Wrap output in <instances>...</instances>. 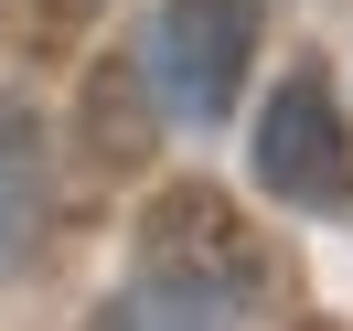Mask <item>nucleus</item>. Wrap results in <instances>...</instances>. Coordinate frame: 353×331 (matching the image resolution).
<instances>
[{
	"label": "nucleus",
	"mask_w": 353,
	"mask_h": 331,
	"mask_svg": "<svg viewBox=\"0 0 353 331\" xmlns=\"http://www.w3.org/2000/svg\"><path fill=\"white\" fill-rule=\"evenodd\" d=\"M257 182L279 203H300V214H343L353 203V139H343V107H332L321 65L279 75V96L257 118Z\"/></svg>",
	"instance_id": "2"
},
{
	"label": "nucleus",
	"mask_w": 353,
	"mask_h": 331,
	"mask_svg": "<svg viewBox=\"0 0 353 331\" xmlns=\"http://www.w3.org/2000/svg\"><path fill=\"white\" fill-rule=\"evenodd\" d=\"M43 214H54V171H43V129H32L22 96H0V278L32 267L43 246Z\"/></svg>",
	"instance_id": "4"
},
{
	"label": "nucleus",
	"mask_w": 353,
	"mask_h": 331,
	"mask_svg": "<svg viewBox=\"0 0 353 331\" xmlns=\"http://www.w3.org/2000/svg\"><path fill=\"white\" fill-rule=\"evenodd\" d=\"M257 54V0H161L150 22V75L172 96V118H225Z\"/></svg>",
	"instance_id": "3"
},
{
	"label": "nucleus",
	"mask_w": 353,
	"mask_h": 331,
	"mask_svg": "<svg viewBox=\"0 0 353 331\" xmlns=\"http://www.w3.org/2000/svg\"><path fill=\"white\" fill-rule=\"evenodd\" d=\"M268 299V246L214 182H172L139 224V278L108 310V331H236Z\"/></svg>",
	"instance_id": "1"
},
{
	"label": "nucleus",
	"mask_w": 353,
	"mask_h": 331,
	"mask_svg": "<svg viewBox=\"0 0 353 331\" xmlns=\"http://www.w3.org/2000/svg\"><path fill=\"white\" fill-rule=\"evenodd\" d=\"M86 22H97V0H43V32H54V43H75Z\"/></svg>",
	"instance_id": "5"
}]
</instances>
